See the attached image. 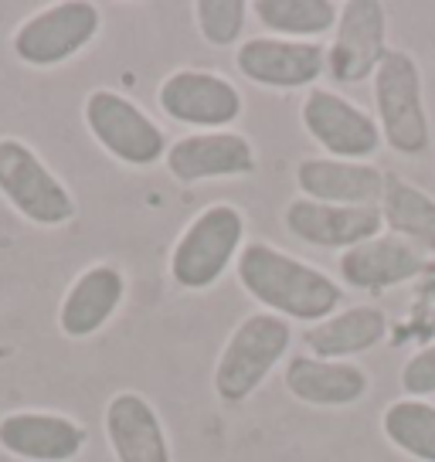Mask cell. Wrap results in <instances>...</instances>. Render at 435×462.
<instances>
[{
    "mask_svg": "<svg viewBox=\"0 0 435 462\" xmlns=\"http://www.w3.org/2000/svg\"><path fill=\"white\" fill-rule=\"evenodd\" d=\"M402 388L419 402L435 394V344L421 346L415 357H408V364L402 367Z\"/></svg>",
    "mask_w": 435,
    "mask_h": 462,
    "instance_id": "d4e9b609",
    "label": "cell"
},
{
    "mask_svg": "<svg viewBox=\"0 0 435 462\" xmlns=\"http://www.w3.org/2000/svg\"><path fill=\"white\" fill-rule=\"evenodd\" d=\"M421 252L415 245H408L398 235H377L367 238L361 245L347 248L337 269L340 279L354 289H367V292H381V289L402 286L408 279H415L421 273Z\"/></svg>",
    "mask_w": 435,
    "mask_h": 462,
    "instance_id": "ac0fdd59",
    "label": "cell"
},
{
    "mask_svg": "<svg viewBox=\"0 0 435 462\" xmlns=\"http://www.w3.org/2000/svg\"><path fill=\"white\" fill-rule=\"evenodd\" d=\"M292 344L290 319L276 313H252L232 330L225 350L218 354L211 388L221 402L242 404L265 384Z\"/></svg>",
    "mask_w": 435,
    "mask_h": 462,
    "instance_id": "7a4b0ae2",
    "label": "cell"
},
{
    "mask_svg": "<svg viewBox=\"0 0 435 462\" xmlns=\"http://www.w3.org/2000/svg\"><path fill=\"white\" fill-rule=\"evenodd\" d=\"M126 296V275L113 262H96L75 275L59 306V330L69 340H86L116 317Z\"/></svg>",
    "mask_w": 435,
    "mask_h": 462,
    "instance_id": "9a60e30c",
    "label": "cell"
},
{
    "mask_svg": "<svg viewBox=\"0 0 435 462\" xmlns=\"http://www.w3.org/2000/svg\"><path fill=\"white\" fill-rule=\"evenodd\" d=\"M381 432L398 452L419 462H435V404L419 398L392 402L381 415Z\"/></svg>",
    "mask_w": 435,
    "mask_h": 462,
    "instance_id": "603a6c76",
    "label": "cell"
},
{
    "mask_svg": "<svg viewBox=\"0 0 435 462\" xmlns=\"http://www.w3.org/2000/svg\"><path fill=\"white\" fill-rule=\"evenodd\" d=\"M245 242V217L235 204H208L201 215L190 217L171 252V279L180 289L201 292L215 286L228 265L238 262Z\"/></svg>",
    "mask_w": 435,
    "mask_h": 462,
    "instance_id": "3957f363",
    "label": "cell"
},
{
    "mask_svg": "<svg viewBox=\"0 0 435 462\" xmlns=\"http://www.w3.org/2000/svg\"><path fill=\"white\" fill-rule=\"evenodd\" d=\"M86 429L59 411H7L0 419V448L21 462H72L86 448Z\"/></svg>",
    "mask_w": 435,
    "mask_h": 462,
    "instance_id": "4fadbf2b",
    "label": "cell"
},
{
    "mask_svg": "<svg viewBox=\"0 0 435 462\" xmlns=\"http://www.w3.org/2000/svg\"><path fill=\"white\" fill-rule=\"evenodd\" d=\"M235 273L248 296L265 306V313L300 319L310 327L334 317L344 300V289L327 273H319L303 259H296L276 245H265V242H252L242 248Z\"/></svg>",
    "mask_w": 435,
    "mask_h": 462,
    "instance_id": "6da1fadb",
    "label": "cell"
},
{
    "mask_svg": "<svg viewBox=\"0 0 435 462\" xmlns=\"http://www.w3.org/2000/svg\"><path fill=\"white\" fill-rule=\"evenodd\" d=\"M92 140L126 167H153L167 157V136L157 123L116 88H92L82 106Z\"/></svg>",
    "mask_w": 435,
    "mask_h": 462,
    "instance_id": "52a82bcc",
    "label": "cell"
},
{
    "mask_svg": "<svg viewBox=\"0 0 435 462\" xmlns=\"http://www.w3.org/2000/svg\"><path fill=\"white\" fill-rule=\"evenodd\" d=\"M388 11L377 0L340 4L334 42L327 48V72L340 86L375 79L377 65L388 58Z\"/></svg>",
    "mask_w": 435,
    "mask_h": 462,
    "instance_id": "ba28073f",
    "label": "cell"
},
{
    "mask_svg": "<svg viewBox=\"0 0 435 462\" xmlns=\"http://www.w3.org/2000/svg\"><path fill=\"white\" fill-rule=\"evenodd\" d=\"M157 106L167 119L184 126H204V133L225 130L242 116V92L225 75L208 69H177L157 88Z\"/></svg>",
    "mask_w": 435,
    "mask_h": 462,
    "instance_id": "30bf717a",
    "label": "cell"
},
{
    "mask_svg": "<svg viewBox=\"0 0 435 462\" xmlns=\"http://www.w3.org/2000/svg\"><path fill=\"white\" fill-rule=\"evenodd\" d=\"M102 28V11L88 0H59L24 17L11 34L14 58L31 69H55L86 51Z\"/></svg>",
    "mask_w": 435,
    "mask_h": 462,
    "instance_id": "8992f818",
    "label": "cell"
},
{
    "mask_svg": "<svg viewBox=\"0 0 435 462\" xmlns=\"http://www.w3.org/2000/svg\"><path fill=\"white\" fill-rule=\"evenodd\" d=\"M388 337V313L381 306L361 303L319 319L303 333L310 354L319 361H347L377 346Z\"/></svg>",
    "mask_w": 435,
    "mask_h": 462,
    "instance_id": "ffe728a7",
    "label": "cell"
},
{
    "mask_svg": "<svg viewBox=\"0 0 435 462\" xmlns=\"http://www.w3.org/2000/svg\"><path fill=\"white\" fill-rule=\"evenodd\" d=\"M245 17H248L245 0H198V4H194L198 31H201L204 42L215 44V48L242 44Z\"/></svg>",
    "mask_w": 435,
    "mask_h": 462,
    "instance_id": "cb8c5ba5",
    "label": "cell"
},
{
    "mask_svg": "<svg viewBox=\"0 0 435 462\" xmlns=\"http://www.w3.org/2000/svg\"><path fill=\"white\" fill-rule=\"evenodd\" d=\"M282 384L296 402L313 408H344L367 394V374L350 361H319V357H292L286 364Z\"/></svg>",
    "mask_w": 435,
    "mask_h": 462,
    "instance_id": "d6986e66",
    "label": "cell"
},
{
    "mask_svg": "<svg viewBox=\"0 0 435 462\" xmlns=\"http://www.w3.org/2000/svg\"><path fill=\"white\" fill-rule=\"evenodd\" d=\"M303 126L313 143L323 146L337 160H357L367 163L381 146V130L371 113H364L357 102L340 96L337 88L313 86L303 99Z\"/></svg>",
    "mask_w": 435,
    "mask_h": 462,
    "instance_id": "9c48e42d",
    "label": "cell"
},
{
    "mask_svg": "<svg viewBox=\"0 0 435 462\" xmlns=\"http://www.w3.org/2000/svg\"><path fill=\"white\" fill-rule=\"evenodd\" d=\"M235 65L248 82L265 88H313L319 75L327 72V48L317 42H290L259 34L238 44Z\"/></svg>",
    "mask_w": 435,
    "mask_h": 462,
    "instance_id": "8fae6325",
    "label": "cell"
},
{
    "mask_svg": "<svg viewBox=\"0 0 435 462\" xmlns=\"http://www.w3.org/2000/svg\"><path fill=\"white\" fill-rule=\"evenodd\" d=\"M167 171L180 184H201L218 177H245L255 171V146L235 130L188 133L167 146Z\"/></svg>",
    "mask_w": 435,
    "mask_h": 462,
    "instance_id": "7c38bea8",
    "label": "cell"
},
{
    "mask_svg": "<svg viewBox=\"0 0 435 462\" xmlns=\"http://www.w3.org/2000/svg\"><path fill=\"white\" fill-rule=\"evenodd\" d=\"M375 109L381 140L402 157H421L432 143L425 96H421V69L408 51H388L375 72Z\"/></svg>",
    "mask_w": 435,
    "mask_h": 462,
    "instance_id": "277c9868",
    "label": "cell"
},
{
    "mask_svg": "<svg viewBox=\"0 0 435 462\" xmlns=\"http://www.w3.org/2000/svg\"><path fill=\"white\" fill-rule=\"evenodd\" d=\"M0 198L38 228H61L75 217L72 190L17 136H0Z\"/></svg>",
    "mask_w": 435,
    "mask_h": 462,
    "instance_id": "5b68a950",
    "label": "cell"
},
{
    "mask_svg": "<svg viewBox=\"0 0 435 462\" xmlns=\"http://www.w3.org/2000/svg\"><path fill=\"white\" fill-rule=\"evenodd\" d=\"M381 221L392 228V235L405 238L419 252H435V198L421 188L388 177L381 194Z\"/></svg>",
    "mask_w": 435,
    "mask_h": 462,
    "instance_id": "44dd1931",
    "label": "cell"
},
{
    "mask_svg": "<svg viewBox=\"0 0 435 462\" xmlns=\"http://www.w3.org/2000/svg\"><path fill=\"white\" fill-rule=\"evenodd\" d=\"M300 198L319 204H340V208H375L381 204L388 177L375 163L337 157H310L296 167Z\"/></svg>",
    "mask_w": 435,
    "mask_h": 462,
    "instance_id": "e0dca14e",
    "label": "cell"
},
{
    "mask_svg": "<svg viewBox=\"0 0 435 462\" xmlns=\"http://www.w3.org/2000/svg\"><path fill=\"white\" fill-rule=\"evenodd\" d=\"M248 11L273 38L313 42L337 28L340 4L337 0H255L248 4Z\"/></svg>",
    "mask_w": 435,
    "mask_h": 462,
    "instance_id": "7402d4cb",
    "label": "cell"
},
{
    "mask_svg": "<svg viewBox=\"0 0 435 462\" xmlns=\"http://www.w3.org/2000/svg\"><path fill=\"white\" fill-rule=\"evenodd\" d=\"M286 228L300 242L317 248H347L361 245L367 238L381 235V211L377 208H340V204H319L310 198H292L286 204Z\"/></svg>",
    "mask_w": 435,
    "mask_h": 462,
    "instance_id": "2e32d148",
    "label": "cell"
},
{
    "mask_svg": "<svg viewBox=\"0 0 435 462\" xmlns=\"http://www.w3.org/2000/svg\"><path fill=\"white\" fill-rule=\"evenodd\" d=\"M106 442L116 462H174L157 408L140 391H119L102 411Z\"/></svg>",
    "mask_w": 435,
    "mask_h": 462,
    "instance_id": "5bb4252c",
    "label": "cell"
}]
</instances>
